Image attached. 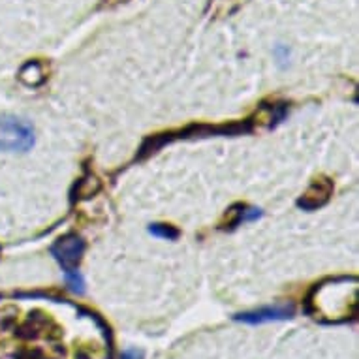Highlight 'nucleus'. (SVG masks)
Masks as SVG:
<instances>
[{
    "mask_svg": "<svg viewBox=\"0 0 359 359\" xmlns=\"http://www.w3.org/2000/svg\"><path fill=\"white\" fill-rule=\"evenodd\" d=\"M34 145V128L27 118L10 113L0 115V151L18 153L29 151Z\"/></svg>",
    "mask_w": 359,
    "mask_h": 359,
    "instance_id": "f257e3e1",
    "label": "nucleus"
},
{
    "mask_svg": "<svg viewBox=\"0 0 359 359\" xmlns=\"http://www.w3.org/2000/svg\"><path fill=\"white\" fill-rule=\"evenodd\" d=\"M83 252H85V243H83L81 237L74 236V233L60 237L59 241H55L53 247H51V254L59 262L60 267L65 269V275L77 273Z\"/></svg>",
    "mask_w": 359,
    "mask_h": 359,
    "instance_id": "f03ea898",
    "label": "nucleus"
},
{
    "mask_svg": "<svg viewBox=\"0 0 359 359\" xmlns=\"http://www.w3.org/2000/svg\"><path fill=\"white\" fill-rule=\"evenodd\" d=\"M294 314V306L292 305H273V306H264L258 311L245 312L236 316L237 322H245V324H265V322H277V320H286L292 318Z\"/></svg>",
    "mask_w": 359,
    "mask_h": 359,
    "instance_id": "7ed1b4c3",
    "label": "nucleus"
},
{
    "mask_svg": "<svg viewBox=\"0 0 359 359\" xmlns=\"http://www.w3.org/2000/svg\"><path fill=\"white\" fill-rule=\"evenodd\" d=\"M331 194H333V183L325 177H320L311 184V189L306 190L305 196L297 201V205L306 209V211H314V209L325 205Z\"/></svg>",
    "mask_w": 359,
    "mask_h": 359,
    "instance_id": "20e7f679",
    "label": "nucleus"
},
{
    "mask_svg": "<svg viewBox=\"0 0 359 359\" xmlns=\"http://www.w3.org/2000/svg\"><path fill=\"white\" fill-rule=\"evenodd\" d=\"M19 79L29 85V87H38L41 83L46 81V72H43V66L38 62V60H29L27 65H23V68L19 70Z\"/></svg>",
    "mask_w": 359,
    "mask_h": 359,
    "instance_id": "39448f33",
    "label": "nucleus"
},
{
    "mask_svg": "<svg viewBox=\"0 0 359 359\" xmlns=\"http://www.w3.org/2000/svg\"><path fill=\"white\" fill-rule=\"evenodd\" d=\"M149 231L156 237H162V239H177L179 237V230L173 228V226H168V224H151Z\"/></svg>",
    "mask_w": 359,
    "mask_h": 359,
    "instance_id": "423d86ee",
    "label": "nucleus"
},
{
    "mask_svg": "<svg viewBox=\"0 0 359 359\" xmlns=\"http://www.w3.org/2000/svg\"><path fill=\"white\" fill-rule=\"evenodd\" d=\"M121 359H143V352L136 350V348H130V350H124Z\"/></svg>",
    "mask_w": 359,
    "mask_h": 359,
    "instance_id": "0eeeda50",
    "label": "nucleus"
}]
</instances>
